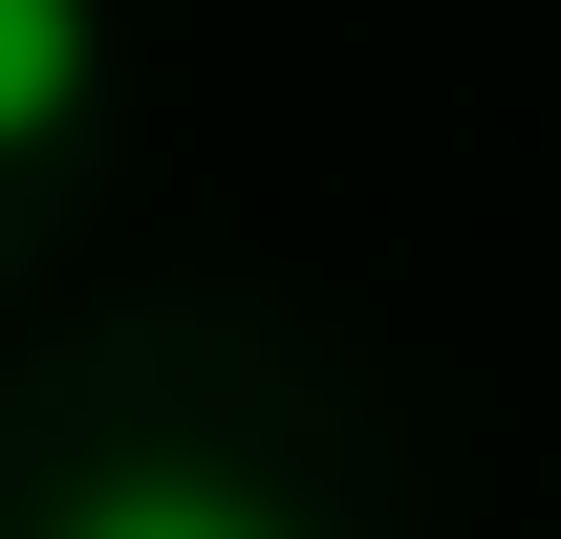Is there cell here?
Segmentation results:
<instances>
[{"label":"cell","instance_id":"6da1fadb","mask_svg":"<svg viewBox=\"0 0 561 539\" xmlns=\"http://www.w3.org/2000/svg\"><path fill=\"white\" fill-rule=\"evenodd\" d=\"M44 539H302V518H260L238 474H108V496H66Z\"/></svg>","mask_w":561,"mask_h":539},{"label":"cell","instance_id":"7a4b0ae2","mask_svg":"<svg viewBox=\"0 0 561 539\" xmlns=\"http://www.w3.org/2000/svg\"><path fill=\"white\" fill-rule=\"evenodd\" d=\"M66 87H87V0H0V151L66 130Z\"/></svg>","mask_w":561,"mask_h":539}]
</instances>
